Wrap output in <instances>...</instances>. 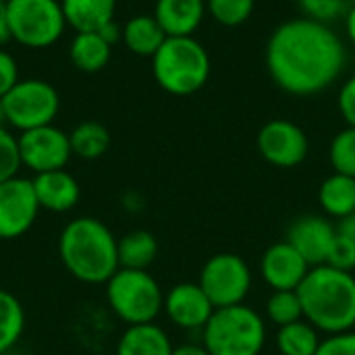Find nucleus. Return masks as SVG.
<instances>
[{
	"label": "nucleus",
	"mask_w": 355,
	"mask_h": 355,
	"mask_svg": "<svg viewBox=\"0 0 355 355\" xmlns=\"http://www.w3.org/2000/svg\"><path fill=\"white\" fill-rule=\"evenodd\" d=\"M347 64L343 40L331 25L297 17L281 23L266 44V69L277 87L291 96H314L341 77Z\"/></svg>",
	"instance_id": "1"
},
{
	"label": "nucleus",
	"mask_w": 355,
	"mask_h": 355,
	"mask_svg": "<svg viewBox=\"0 0 355 355\" xmlns=\"http://www.w3.org/2000/svg\"><path fill=\"white\" fill-rule=\"evenodd\" d=\"M116 243L119 239L106 223L79 216L60 231L58 258L73 279L85 285H106L121 268Z\"/></svg>",
	"instance_id": "2"
},
{
	"label": "nucleus",
	"mask_w": 355,
	"mask_h": 355,
	"mask_svg": "<svg viewBox=\"0 0 355 355\" xmlns=\"http://www.w3.org/2000/svg\"><path fill=\"white\" fill-rule=\"evenodd\" d=\"M304 318L322 335L355 329V275L329 264L312 266L297 289Z\"/></svg>",
	"instance_id": "3"
},
{
	"label": "nucleus",
	"mask_w": 355,
	"mask_h": 355,
	"mask_svg": "<svg viewBox=\"0 0 355 355\" xmlns=\"http://www.w3.org/2000/svg\"><path fill=\"white\" fill-rule=\"evenodd\" d=\"M210 54L193 35L166 37L152 56V75L171 96H191L210 77Z\"/></svg>",
	"instance_id": "4"
},
{
	"label": "nucleus",
	"mask_w": 355,
	"mask_h": 355,
	"mask_svg": "<svg viewBox=\"0 0 355 355\" xmlns=\"http://www.w3.org/2000/svg\"><path fill=\"white\" fill-rule=\"evenodd\" d=\"M210 355H260L266 345V320L250 306L216 308L202 329Z\"/></svg>",
	"instance_id": "5"
},
{
	"label": "nucleus",
	"mask_w": 355,
	"mask_h": 355,
	"mask_svg": "<svg viewBox=\"0 0 355 355\" xmlns=\"http://www.w3.org/2000/svg\"><path fill=\"white\" fill-rule=\"evenodd\" d=\"M106 304L127 327L156 322L164 308V291L148 270L119 268L106 283Z\"/></svg>",
	"instance_id": "6"
},
{
	"label": "nucleus",
	"mask_w": 355,
	"mask_h": 355,
	"mask_svg": "<svg viewBox=\"0 0 355 355\" xmlns=\"http://www.w3.org/2000/svg\"><path fill=\"white\" fill-rule=\"evenodd\" d=\"M6 15L10 40L31 50L54 46L67 29L60 0H6Z\"/></svg>",
	"instance_id": "7"
},
{
	"label": "nucleus",
	"mask_w": 355,
	"mask_h": 355,
	"mask_svg": "<svg viewBox=\"0 0 355 355\" xmlns=\"http://www.w3.org/2000/svg\"><path fill=\"white\" fill-rule=\"evenodd\" d=\"M6 127L19 133L52 125L60 110V96L52 83L40 77L19 79L2 98Z\"/></svg>",
	"instance_id": "8"
},
{
	"label": "nucleus",
	"mask_w": 355,
	"mask_h": 355,
	"mask_svg": "<svg viewBox=\"0 0 355 355\" xmlns=\"http://www.w3.org/2000/svg\"><path fill=\"white\" fill-rule=\"evenodd\" d=\"M252 281L254 277L250 264L237 254L223 252L206 260L200 270L198 285L204 289L214 308H229L245 304Z\"/></svg>",
	"instance_id": "9"
},
{
	"label": "nucleus",
	"mask_w": 355,
	"mask_h": 355,
	"mask_svg": "<svg viewBox=\"0 0 355 355\" xmlns=\"http://www.w3.org/2000/svg\"><path fill=\"white\" fill-rule=\"evenodd\" d=\"M17 144L21 166L33 175L67 168L69 160L73 158L69 133H64L54 123L19 133Z\"/></svg>",
	"instance_id": "10"
},
{
	"label": "nucleus",
	"mask_w": 355,
	"mask_h": 355,
	"mask_svg": "<svg viewBox=\"0 0 355 355\" xmlns=\"http://www.w3.org/2000/svg\"><path fill=\"white\" fill-rule=\"evenodd\" d=\"M256 146L260 156L277 168L300 166L310 152V139L306 131L287 119H272L258 131Z\"/></svg>",
	"instance_id": "11"
},
{
	"label": "nucleus",
	"mask_w": 355,
	"mask_h": 355,
	"mask_svg": "<svg viewBox=\"0 0 355 355\" xmlns=\"http://www.w3.org/2000/svg\"><path fill=\"white\" fill-rule=\"evenodd\" d=\"M33 181L15 175L0 183V239L10 241L23 237L40 214Z\"/></svg>",
	"instance_id": "12"
},
{
	"label": "nucleus",
	"mask_w": 355,
	"mask_h": 355,
	"mask_svg": "<svg viewBox=\"0 0 355 355\" xmlns=\"http://www.w3.org/2000/svg\"><path fill=\"white\" fill-rule=\"evenodd\" d=\"M310 264L289 243L277 241L260 258V275L272 291H295L310 272Z\"/></svg>",
	"instance_id": "13"
},
{
	"label": "nucleus",
	"mask_w": 355,
	"mask_h": 355,
	"mask_svg": "<svg viewBox=\"0 0 355 355\" xmlns=\"http://www.w3.org/2000/svg\"><path fill=\"white\" fill-rule=\"evenodd\" d=\"M214 306L198 283H177L164 293L162 312L185 331H202L214 314Z\"/></svg>",
	"instance_id": "14"
},
{
	"label": "nucleus",
	"mask_w": 355,
	"mask_h": 355,
	"mask_svg": "<svg viewBox=\"0 0 355 355\" xmlns=\"http://www.w3.org/2000/svg\"><path fill=\"white\" fill-rule=\"evenodd\" d=\"M335 237L337 225H333L329 216L306 214L291 223L285 241H289L310 266H320L327 262Z\"/></svg>",
	"instance_id": "15"
},
{
	"label": "nucleus",
	"mask_w": 355,
	"mask_h": 355,
	"mask_svg": "<svg viewBox=\"0 0 355 355\" xmlns=\"http://www.w3.org/2000/svg\"><path fill=\"white\" fill-rule=\"evenodd\" d=\"M31 181H33L35 198L42 210H48L54 214L71 212L81 200L79 181L67 168L33 175Z\"/></svg>",
	"instance_id": "16"
},
{
	"label": "nucleus",
	"mask_w": 355,
	"mask_h": 355,
	"mask_svg": "<svg viewBox=\"0 0 355 355\" xmlns=\"http://www.w3.org/2000/svg\"><path fill=\"white\" fill-rule=\"evenodd\" d=\"M206 12V0H156L152 15L168 37H181L193 35Z\"/></svg>",
	"instance_id": "17"
},
{
	"label": "nucleus",
	"mask_w": 355,
	"mask_h": 355,
	"mask_svg": "<svg viewBox=\"0 0 355 355\" xmlns=\"http://www.w3.org/2000/svg\"><path fill=\"white\" fill-rule=\"evenodd\" d=\"M173 341L156 322L127 327L116 343V355H173Z\"/></svg>",
	"instance_id": "18"
},
{
	"label": "nucleus",
	"mask_w": 355,
	"mask_h": 355,
	"mask_svg": "<svg viewBox=\"0 0 355 355\" xmlns=\"http://www.w3.org/2000/svg\"><path fill=\"white\" fill-rule=\"evenodd\" d=\"M67 27L75 33L98 31L114 19L116 0H60Z\"/></svg>",
	"instance_id": "19"
},
{
	"label": "nucleus",
	"mask_w": 355,
	"mask_h": 355,
	"mask_svg": "<svg viewBox=\"0 0 355 355\" xmlns=\"http://www.w3.org/2000/svg\"><path fill=\"white\" fill-rule=\"evenodd\" d=\"M168 35L154 15H135L123 25V46L135 56L152 58Z\"/></svg>",
	"instance_id": "20"
},
{
	"label": "nucleus",
	"mask_w": 355,
	"mask_h": 355,
	"mask_svg": "<svg viewBox=\"0 0 355 355\" xmlns=\"http://www.w3.org/2000/svg\"><path fill=\"white\" fill-rule=\"evenodd\" d=\"M112 56V46L98 31H79L69 44L71 64L81 73H98L106 69Z\"/></svg>",
	"instance_id": "21"
},
{
	"label": "nucleus",
	"mask_w": 355,
	"mask_h": 355,
	"mask_svg": "<svg viewBox=\"0 0 355 355\" xmlns=\"http://www.w3.org/2000/svg\"><path fill=\"white\" fill-rule=\"evenodd\" d=\"M318 204L331 218H345L355 212V179L333 173L318 187Z\"/></svg>",
	"instance_id": "22"
},
{
	"label": "nucleus",
	"mask_w": 355,
	"mask_h": 355,
	"mask_svg": "<svg viewBox=\"0 0 355 355\" xmlns=\"http://www.w3.org/2000/svg\"><path fill=\"white\" fill-rule=\"evenodd\" d=\"M119 266L131 270H148L158 256V241L150 231L135 229L119 237Z\"/></svg>",
	"instance_id": "23"
},
{
	"label": "nucleus",
	"mask_w": 355,
	"mask_h": 355,
	"mask_svg": "<svg viewBox=\"0 0 355 355\" xmlns=\"http://www.w3.org/2000/svg\"><path fill=\"white\" fill-rule=\"evenodd\" d=\"M322 333L306 318L285 324L277 331V349L281 355H316Z\"/></svg>",
	"instance_id": "24"
},
{
	"label": "nucleus",
	"mask_w": 355,
	"mask_h": 355,
	"mask_svg": "<svg viewBox=\"0 0 355 355\" xmlns=\"http://www.w3.org/2000/svg\"><path fill=\"white\" fill-rule=\"evenodd\" d=\"M73 156L81 160H98L110 148V131L98 121H83L69 133Z\"/></svg>",
	"instance_id": "25"
},
{
	"label": "nucleus",
	"mask_w": 355,
	"mask_h": 355,
	"mask_svg": "<svg viewBox=\"0 0 355 355\" xmlns=\"http://www.w3.org/2000/svg\"><path fill=\"white\" fill-rule=\"evenodd\" d=\"M25 331V308L10 291L0 289V355L10 352Z\"/></svg>",
	"instance_id": "26"
},
{
	"label": "nucleus",
	"mask_w": 355,
	"mask_h": 355,
	"mask_svg": "<svg viewBox=\"0 0 355 355\" xmlns=\"http://www.w3.org/2000/svg\"><path fill=\"white\" fill-rule=\"evenodd\" d=\"M266 318L275 327H285L304 318V306L295 291H272L266 300Z\"/></svg>",
	"instance_id": "27"
},
{
	"label": "nucleus",
	"mask_w": 355,
	"mask_h": 355,
	"mask_svg": "<svg viewBox=\"0 0 355 355\" xmlns=\"http://www.w3.org/2000/svg\"><path fill=\"white\" fill-rule=\"evenodd\" d=\"M256 8V0H206L208 15L223 27L243 25Z\"/></svg>",
	"instance_id": "28"
},
{
	"label": "nucleus",
	"mask_w": 355,
	"mask_h": 355,
	"mask_svg": "<svg viewBox=\"0 0 355 355\" xmlns=\"http://www.w3.org/2000/svg\"><path fill=\"white\" fill-rule=\"evenodd\" d=\"M329 160L333 173L355 179V127H345L333 137L329 146Z\"/></svg>",
	"instance_id": "29"
},
{
	"label": "nucleus",
	"mask_w": 355,
	"mask_h": 355,
	"mask_svg": "<svg viewBox=\"0 0 355 355\" xmlns=\"http://www.w3.org/2000/svg\"><path fill=\"white\" fill-rule=\"evenodd\" d=\"M304 17L331 25L337 19H345L355 6V0H297Z\"/></svg>",
	"instance_id": "30"
},
{
	"label": "nucleus",
	"mask_w": 355,
	"mask_h": 355,
	"mask_svg": "<svg viewBox=\"0 0 355 355\" xmlns=\"http://www.w3.org/2000/svg\"><path fill=\"white\" fill-rule=\"evenodd\" d=\"M21 168V158H19V144L17 135L2 125L0 127V183L19 175Z\"/></svg>",
	"instance_id": "31"
},
{
	"label": "nucleus",
	"mask_w": 355,
	"mask_h": 355,
	"mask_svg": "<svg viewBox=\"0 0 355 355\" xmlns=\"http://www.w3.org/2000/svg\"><path fill=\"white\" fill-rule=\"evenodd\" d=\"M329 266L337 268V270H345V272H354L355 270V241H352L349 237L341 235L337 231V237L331 245V252L327 256Z\"/></svg>",
	"instance_id": "32"
},
{
	"label": "nucleus",
	"mask_w": 355,
	"mask_h": 355,
	"mask_svg": "<svg viewBox=\"0 0 355 355\" xmlns=\"http://www.w3.org/2000/svg\"><path fill=\"white\" fill-rule=\"evenodd\" d=\"M316 355H355V329L337 335H324Z\"/></svg>",
	"instance_id": "33"
},
{
	"label": "nucleus",
	"mask_w": 355,
	"mask_h": 355,
	"mask_svg": "<svg viewBox=\"0 0 355 355\" xmlns=\"http://www.w3.org/2000/svg\"><path fill=\"white\" fill-rule=\"evenodd\" d=\"M21 77H19V62H17V58L8 50L0 48V98H4L15 87V83Z\"/></svg>",
	"instance_id": "34"
},
{
	"label": "nucleus",
	"mask_w": 355,
	"mask_h": 355,
	"mask_svg": "<svg viewBox=\"0 0 355 355\" xmlns=\"http://www.w3.org/2000/svg\"><path fill=\"white\" fill-rule=\"evenodd\" d=\"M337 106H339V112H341L343 121L347 123V127H355V75H352L341 85Z\"/></svg>",
	"instance_id": "35"
},
{
	"label": "nucleus",
	"mask_w": 355,
	"mask_h": 355,
	"mask_svg": "<svg viewBox=\"0 0 355 355\" xmlns=\"http://www.w3.org/2000/svg\"><path fill=\"white\" fill-rule=\"evenodd\" d=\"M98 33H100V35H102V37H104L112 48H114V44H119V42L123 40V25H119V23L112 19V21H108L104 27H100V29H98Z\"/></svg>",
	"instance_id": "36"
},
{
	"label": "nucleus",
	"mask_w": 355,
	"mask_h": 355,
	"mask_svg": "<svg viewBox=\"0 0 355 355\" xmlns=\"http://www.w3.org/2000/svg\"><path fill=\"white\" fill-rule=\"evenodd\" d=\"M173 355H210L204 343H183L173 349Z\"/></svg>",
	"instance_id": "37"
},
{
	"label": "nucleus",
	"mask_w": 355,
	"mask_h": 355,
	"mask_svg": "<svg viewBox=\"0 0 355 355\" xmlns=\"http://www.w3.org/2000/svg\"><path fill=\"white\" fill-rule=\"evenodd\" d=\"M337 231L345 237H349L352 241H355V212H352L349 216L337 220Z\"/></svg>",
	"instance_id": "38"
},
{
	"label": "nucleus",
	"mask_w": 355,
	"mask_h": 355,
	"mask_svg": "<svg viewBox=\"0 0 355 355\" xmlns=\"http://www.w3.org/2000/svg\"><path fill=\"white\" fill-rule=\"evenodd\" d=\"M10 40L8 33V15H6V0H0V46Z\"/></svg>",
	"instance_id": "39"
},
{
	"label": "nucleus",
	"mask_w": 355,
	"mask_h": 355,
	"mask_svg": "<svg viewBox=\"0 0 355 355\" xmlns=\"http://www.w3.org/2000/svg\"><path fill=\"white\" fill-rule=\"evenodd\" d=\"M343 21H345V33H347L349 42L355 46V6L347 12V17Z\"/></svg>",
	"instance_id": "40"
},
{
	"label": "nucleus",
	"mask_w": 355,
	"mask_h": 355,
	"mask_svg": "<svg viewBox=\"0 0 355 355\" xmlns=\"http://www.w3.org/2000/svg\"><path fill=\"white\" fill-rule=\"evenodd\" d=\"M6 125V116H4V104H2V98H0V127Z\"/></svg>",
	"instance_id": "41"
}]
</instances>
